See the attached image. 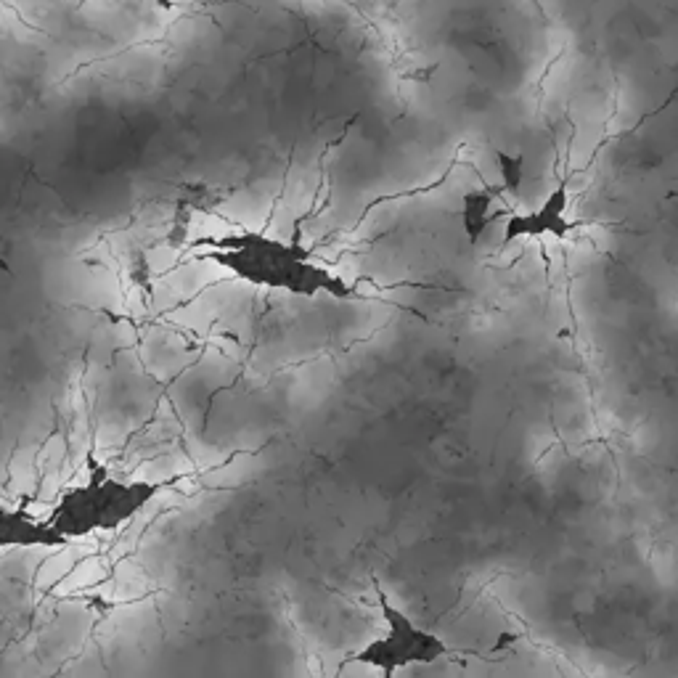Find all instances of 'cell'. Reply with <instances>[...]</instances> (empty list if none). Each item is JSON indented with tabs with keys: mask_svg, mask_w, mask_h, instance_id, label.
Listing matches in <instances>:
<instances>
[{
	"mask_svg": "<svg viewBox=\"0 0 678 678\" xmlns=\"http://www.w3.org/2000/svg\"><path fill=\"white\" fill-rule=\"evenodd\" d=\"M199 244L210 247V252L202 255L204 260H212L252 287L281 289V292L308 297V300L318 294H329L334 300H361L363 297L342 276H334L313 263L310 249L302 247L297 239L279 242V239L255 234V231H239V234L218 236V239H202Z\"/></svg>",
	"mask_w": 678,
	"mask_h": 678,
	"instance_id": "cell-1",
	"label": "cell"
},
{
	"mask_svg": "<svg viewBox=\"0 0 678 678\" xmlns=\"http://www.w3.org/2000/svg\"><path fill=\"white\" fill-rule=\"evenodd\" d=\"M162 490V483H120L109 477L93 453H88V480L61 496L53 509L51 525L61 541L69 543L96 530H117L136 517L151 498Z\"/></svg>",
	"mask_w": 678,
	"mask_h": 678,
	"instance_id": "cell-2",
	"label": "cell"
},
{
	"mask_svg": "<svg viewBox=\"0 0 678 678\" xmlns=\"http://www.w3.org/2000/svg\"><path fill=\"white\" fill-rule=\"evenodd\" d=\"M377 602L379 610H382V618L387 623V633L382 639L369 641L366 647L358 649L353 655L355 663L374 665L385 676H392L398 668H408V665L419 663L430 665L451 652L445 641H440L432 633L422 631V628H416L414 620L408 618L406 612H400L379 586Z\"/></svg>",
	"mask_w": 678,
	"mask_h": 678,
	"instance_id": "cell-3",
	"label": "cell"
},
{
	"mask_svg": "<svg viewBox=\"0 0 678 678\" xmlns=\"http://www.w3.org/2000/svg\"><path fill=\"white\" fill-rule=\"evenodd\" d=\"M567 202H570V194H567V186H559V189L551 191V196L546 202L538 207L535 212H514L506 220L504 231V244L520 239V236H557V239H565L578 228V223L567 220Z\"/></svg>",
	"mask_w": 678,
	"mask_h": 678,
	"instance_id": "cell-4",
	"label": "cell"
},
{
	"mask_svg": "<svg viewBox=\"0 0 678 678\" xmlns=\"http://www.w3.org/2000/svg\"><path fill=\"white\" fill-rule=\"evenodd\" d=\"M0 530H3L0 543H3L6 549L8 546H46V549L67 546V543L56 535V530L48 525V520L35 522L24 512H3V517H0Z\"/></svg>",
	"mask_w": 678,
	"mask_h": 678,
	"instance_id": "cell-5",
	"label": "cell"
},
{
	"mask_svg": "<svg viewBox=\"0 0 678 678\" xmlns=\"http://www.w3.org/2000/svg\"><path fill=\"white\" fill-rule=\"evenodd\" d=\"M490 194H469L464 199V226H467V234L472 236V242H477V236L483 234V228L488 226V207H490Z\"/></svg>",
	"mask_w": 678,
	"mask_h": 678,
	"instance_id": "cell-6",
	"label": "cell"
},
{
	"mask_svg": "<svg viewBox=\"0 0 678 678\" xmlns=\"http://www.w3.org/2000/svg\"><path fill=\"white\" fill-rule=\"evenodd\" d=\"M498 162H501V173H504L506 189H517L522 181V159L509 157V154H498Z\"/></svg>",
	"mask_w": 678,
	"mask_h": 678,
	"instance_id": "cell-7",
	"label": "cell"
}]
</instances>
